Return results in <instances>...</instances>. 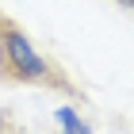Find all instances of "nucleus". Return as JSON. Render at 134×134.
<instances>
[{"label":"nucleus","mask_w":134,"mask_h":134,"mask_svg":"<svg viewBox=\"0 0 134 134\" xmlns=\"http://www.w3.org/2000/svg\"><path fill=\"white\" fill-rule=\"evenodd\" d=\"M0 81L4 84H42V88H58L65 96H77V84H69L50 58H42L35 50V42L27 38L19 23H12L8 15H0Z\"/></svg>","instance_id":"nucleus-1"},{"label":"nucleus","mask_w":134,"mask_h":134,"mask_svg":"<svg viewBox=\"0 0 134 134\" xmlns=\"http://www.w3.org/2000/svg\"><path fill=\"white\" fill-rule=\"evenodd\" d=\"M54 123L62 126V134H92V123H88L77 107H58V111H54Z\"/></svg>","instance_id":"nucleus-2"}]
</instances>
